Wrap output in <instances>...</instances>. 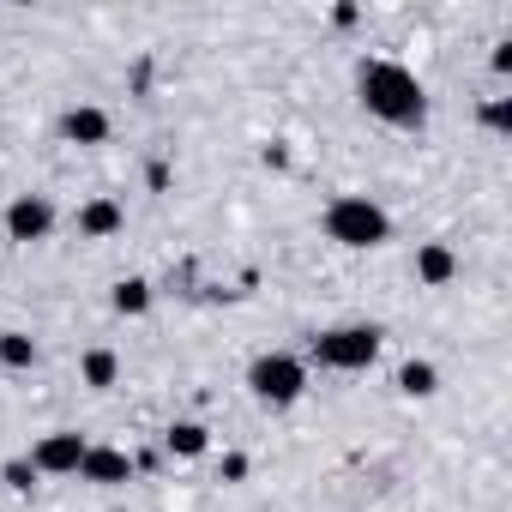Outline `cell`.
Listing matches in <instances>:
<instances>
[{
  "instance_id": "1",
  "label": "cell",
  "mask_w": 512,
  "mask_h": 512,
  "mask_svg": "<svg viewBox=\"0 0 512 512\" xmlns=\"http://www.w3.org/2000/svg\"><path fill=\"white\" fill-rule=\"evenodd\" d=\"M356 91H362V109L380 115V121H392V127H422L428 121V91L398 61H362Z\"/></svg>"
},
{
  "instance_id": "2",
  "label": "cell",
  "mask_w": 512,
  "mask_h": 512,
  "mask_svg": "<svg viewBox=\"0 0 512 512\" xmlns=\"http://www.w3.org/2000/svg\"><path fill=\"white\" fill-rule=\"evenodd\" d=\"M320 229H326V241H338V247H380V241H392V217L368 199V193H344V199H332L326 205V217H320Z\"/></svg>"
},
{
  "instance_id": "3",
  "label": "cell",
  "mask_w": 512,
  "mask_h": 512,
  "mask_svg": "<svg viewBox=\"0 0 512 512\" xmlns=\"http://www.w3.org/2000/svg\"><path fill=\"white\" fill-rule=\"evenodd\" d=\"M247 392L260 398V404H272V410H284V404H296V398L308 392V362H302V356H284V350L253 356V368H247Z\"/></svg>"
},
{
  "instance_id": "4",
  "label": "cell",
  "mask_w": 512,
  "mask_h": 512,
  "mask_svg": "<svg viewBox=\"0 0 512 512\" xmlns=\"http://www.w3.org/2000/svg\"><path fill=\"white\" fill-rule=\"evenodd\" d=\"M308 356L320 368H332V374H356V368H368L380 356V326H332V332H320L308 344Z\"/></svg>"
},
{
  "instance_id": "5",
  "label": "cell",
  "mask_w": 512,
  "mask_h": 512,
  "mask_svg": "<svg viewBox=\"0 0 512 512\" xmlns=\"http://www.w3.org/2000/svg\"><path fill=\"white\" fill-rule=\"evenodd\" d=\"M85 434L79 428H55V434H43L37 446H31V464H37V476H79V464H85Z\"/></svg>"
},
{
  "instance_id": "6",
  "label": "cell",
  "mask_w": 512,
  "mask_h": 512,
  "mask_svg": "<svg viewBox=\"0 0 512 512\" xmlns=\"http://www.w3.org/2000/svg\"><path fill=\"white\" fill-rule=\"evenodd\" d=\"M55 229V205L43 199V193H19L13 205H7V241H43Z\"/></svg>"
},
{
  "instance_id": "7",
  "label": "cell",
  "mask_w": 512,
  "mask_h": 512,
  "mask_svg": "<svg viewBox=\"0 0 512 512\" xmlns=\"http://www.w3.org/2000/svg\"><path fill=\"white\" fill-rule=\"evenodd\" d=\"M79 482H97V488H121V482H133V458H127L121 446H85Z\"/></svg>"
},
{
  "instance_id": "8",
  "label": "cell",
  "mask_w": 512,
  "mask_h": 512,
  "mask_svg": "<svg viewBox=\"0 0 512 512\" xmlns=\"http://www.w3.org/2000/svg\"><path fill=\"white\" fill-rule=\"evenodd\" d=\"M61 139H67V145H103V139H109V109H97V103L67 109V115H61Z\"/></svg>"
},
{
  "instance_id": "9",
  "label": "cell",
  "mask_w": 512,
  "mask_h": 512,
  "mask_svg": "<svg viewBox=\"0 0 512 512\" xmlns=\"http://www.w3.org/2000/svg\"><path fill=\"white\" fill-rule=\"evenodd\" d=\"M452 278H458V253H452L446 241H422V247H416V284L440 290V284H452Z\"/></svg>"
},
{
  "instance_id": "10",
  "label": "cell",
  "mask_w": 512,
  "mask_h": 512,
  "mask_svg": "<svg viewBox=\"0 0 512 512\" xmlns=\"http://www.w3.org/2000/svg\"><path fill=\"white\" fill-rule=\"evenodd\" d=\"M121 223H127V211H121L115 199H85V205H79V235H85V241H109Z\"/></svg>"
},
{
  "instance_id": "11",
  "label": "cell",
  "mask_w": 512,
  "mask_h": 512,
  "mask_svg": "<svg viewBox=\"0 0 512 512\" xmlns=\"http://www.w3.org/2000/svg\"><path fill=\"white\" fill-rule=\"evenodd\" d=\"M115 374H121V356H115V350H85V356H79V380H85L91 392H109Z\"/></svg>"
},
{
  "instance_id": "12",
  "label": "cell",
  "mask_w": 512,
  "mask_h": 512,
  "mask_svg": "<svg viewBox=\"0 0 512 512\" xmlns=\"http://www.w3.org/2000/svg\"><path fill=\"white\" fill-rule=\"evenodd\" d=\"M163 446H169V458H205V452H211V434H205L199 422H169Z\"/></svg>"
},
{
  "instance_id": "13",
  "label": "cell",
  "mask_w": 512,
  "mask_h": 512,
  "mask_svg": "<svg viewBox=\"0 0 512 512\" xmlns=\"http://www.w3.org/2000/svg\"><path fill=\"white\" fill-rule=\"evenodd\" d=\"M109 308H115L121 320H139V314L151 308V284H145V278H121V284L109 290Z\"/></svg>"
},
{
  "instance_id": "14",
  "label": "cell",
  "mask_w": 512,
  "mask_h": 512,
  "mask_svg": "<svg viewBox=\"0 0 512 512\" xmlns=\"http://www.w3.org/2000/svg\"><path fill=\"white\" fill-rule=\"evenodd\" d=\"M398 392L404 398H434L440 392V368L434 362H404L398 368Z\"/></svg>"
},
{
  "instance_id": "15",
  "label": "cell",
  "mask_w": 512,
  "mask_h": 512,
  "mask_svg": "<svg viewBox=\"0 0 512 512\" xmlns=\"http://www.w3.org/2000/svg\"><path fill=\"white\" fill-rule=\"evenodd\" d=\"M0 368H13V374L37 368V338H25V332H0Z\"/></svg>"
},
{
  "instance_id": "16",
  "label": "cell",
  "mask_w": 512,
  "mask_h": 512,
  "mask_svg": "<svg viewBox=\"0 0 512 512\" xmlns=\"http://www.w3.org/2000/svg\"><path fill=\"white\" fill-rule=\"evenodd\" d=\"M0 482H7L13 494H31L37 488V464L31 458H7V464H0Z\"/></svg>"
},
{
  "instance_id": "17",
  "label": "cell",
  "mask_w": 512,
  "mask_h": 512,
  "mask_svg": "<svg viewBox=\"0 0 512 512\" xmlns=\"http://www.w3.org/2000/svg\"><path fill=\"white\" fill-rule=\"evenodd\" d=\"M482 121H488L494 133H506V127H512V103H506V97H488V103H482Z\"/></svg>"
},
{
  "instance_id": "18",
  "label": "cell",
  "mask_w": 512,
  "mask_h": 512,
  "mask_svg": "<svg viewBox=\"0 0 512 512\" xmlns=\"http://www.w3.org/2000/svg\"><path fill=\"white\" fill-rule=\"evenodd\" d=\"M217 476H223V482H241V476H247V458H241V452H229V458L217 464Z\"/></svg>"
},
{
  "instance_id": "19",
  "label": "cell",
  "mask_w": 512,
  "mask_h": 512,
  "mask_svg": "<svg viewBox=\"0 0 512 512\" xmlns=\"http://www.w3.org/2000/svg\"><path fill=\"white\" fill-rule=\"evenodd\" d=\"M494 73H512V43H494Z\"/></svg>"
}]
</instances>
